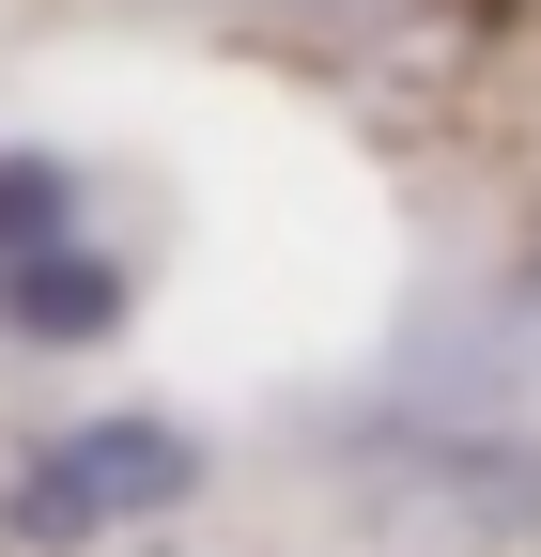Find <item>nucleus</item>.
I'll return each mask as SVG.
<instances>
[{
  "label": "nucleus",
  "instance_id": "f03ea898",
  "mask_svg": "<svg viewBox=\"0 0 541 557\" xmlns=\"http://www.w3.org/2000/svg\"><path fill=\"white\" fill-rule=\"evenodd\" d=\"M0 325H32V341H109L124 325V263H93V248H16L0 263Z\"/></svg>",
  "mask_w": 541,
  "mask_h": 557
},
{
  "label": "nucleus",
  "instance_id": "7ed1b4c3",
  "mask_svg": "<svg viewBox=\"0 0 541 557\" xmlns=\"http://www.w3.org/2000/svg\"><path fill=\"white\" fill-rule=\"evenodd\" d=\"M62 218H78V171H62V156H0V263L47 248Z\"/></svg>",
  "mask_w": 541,
  "mask_h": 557
},
{
  "label": "nucleus",
  "instance_id": "f257e3e1",
  "mask_svg": "<svg viewBox=\"0 0 541 557\" xmlns=\"http://www.w3.org/2000/svg\"><path fill=\"white\" fill-rule=\"evenodd\" d=\"M171 496H201V449L171 434V418H93V434H62L32 480H16V542H109V527H140V511H171Z\"/></svg>",
  "mask_w": 541,
  "mask_h": 557
}]
</instances>
